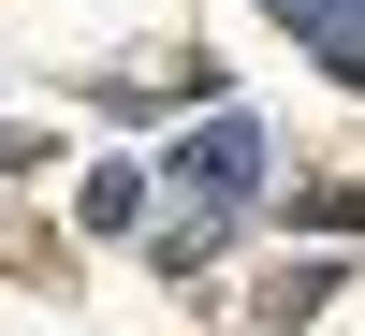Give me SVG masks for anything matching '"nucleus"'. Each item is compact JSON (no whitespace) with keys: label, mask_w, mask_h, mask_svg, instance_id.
<instances>
[{"label":"nucleus","mask_w":365,"mask_h":336,"mask_svg":"<svg viewBox=\"0 0 365 336\" xmlns=\"http://www.w3.org/2000/svg\"><path fill=\"white\" fill-rule=\"evenodd\" d=\"M278 29H307L336 73H365V0H278Z\"/></svg>","instance_id":"f03ea898"},{"label":"nucleus","mask_w":365,"mask_h":336,"mask_svg":"<svg viewBox=\"0 0 365 336\" xmlns=\"http://www.w3.org/2000/svg\"><path fill=\"white\" fill-rule=\"evenodd\" d=\"M249 190H263V132L249 117H205L190 161H175V190H161V263H205L234 220H249Z\"/></svg>","instance_id":"f257e3e1"}]
</instances>
